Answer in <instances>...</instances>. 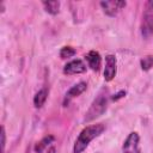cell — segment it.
<instances>
[{
  "label": "cell",
  "mask_w": 153,
  "mask_h": 153,
  "mask_svg": "<svg viewBox=\"0 0 153 153\" xmlns=\"http://www.w3.org/2000/svg\"><path fill=\"white\" fill-rule=\"evenodd\" d=\"M53 141H54V136H53V135L44 136L39 142L36 143V146H35V152H36V153H42Z\"/></svg>",
  "instance_id": "obj_11"
},
{
  "label": "cell",
  "mask_w": 153,
  "mask_h": 153,
  "mask_svg": "<svg viewBox=\"0 0 153 153\" xmlns=\"http://www.w3.org/2000/svg\"><path fill=\"white\" fill-rule=\"evenodd\" d=\"M86 87H87V84H86V82H84V81H80V82H78V84L73 85V86L67 91V93H66V96H65L63 105H67V104H68L73 98H75V97H78V96H80V94L86 90Z\"/></svg>",
  "instance_id": "obj_8"
},
{
  "label": "cell",
  "mask_w": 153,
  "mask_h": 153,
  "mask_svg": "<svg viewBox=\"0 0 153 153\" xmlns=\"http://www.w3.org/2000/svg\"><path fill=\"white\" fill-rule=\"evenodd\" d=\"M126 1H120V0H110V1H102L100 6L104 11L105 14L109 17H115L123 7H126Z\"/></svg>",
  "instance_id": "obj_5"
},
{
  "label": "cell",
  "mask_w": 153,
  "mask_h": 153,
  "mask_svg": "<svg viewBox=\"0 0 153 153\" xmlns=\"http://www.w3.org/2000/svg\"><path fill=\"white\" fill-rule=\"evenodd\" d=\"M84 72H86V65L80 59L72 60V61L67 62L65 65V67H63V73L65 74H68V75L80 74V73H84Z\"/></svg>",
  "instance_id": "obj_6"
},
{
  "label": "cell",
  "mask_w": 153,
  "mask_h": 153,
  "mask_svg": "<svg viewBox=\"0 0 153 153\" xmlns=\"http://www.w3.org/2000/svg\"><path fill=\"white\" fill-rule=\"evenodd\" d=\"M47 97H48V91H47V88H41V90H38V92H37V93L35 94V97H33V104H35V106H36V108H41V106L45 103Z\"/></svg>",
  "instance_id": "obj_10"
},
{
  "label": "cell",
  "mask_w": 153,
  "mask_h": 153,
  "mask_svg": "<svg viewBox=\"0 0 153 153\" xmlns=\"http://www.w3.org/2000/svg\"><path fill=\"white\" fill-rule=\"evenodd\" d=\"M141 33L145 38H148L153 35V0H149L145 4L141 22Z\"/></svg>",
  "instance_id": "obj_3"
},
{
  "label": "cell",
  "mask_w": 153,
  "mask_h": 153,
  "mask_svg": "<svg viewBox=\"0 0 153 153\" xmlns=\"http://www.w3.org/2000/svg\"><path fill=\"white\" fill-rule=\"evenodd\" d=\"M5 145H6V134H5V128H1V146H2V152L5 149Z\"/></svg>",
  "instance_id": "obj_15"
},
{
  "label": "cell",
  "mask_w": 153,
  "mask_h": 153,
  "mask_svg": "<svg viewBox=\"0 0 153 153\" xmlns=\"http://www.w3.org/2000/svg\"><path fill=\"white\" fill-rule=\"evenodd\" d=\"M126 94V91H120L118 93H116V94H114V97H112V100H117V99H120V98H122L123 96Z\"/></svg>",
  "instance_id": "obj_16"
},
{
  "label": "cell",
  "mask_w": 153,
  "mask_h": 153,
  "mask_svg": "<svg viewBox=\"0 0 153 153\" xmlns=\"http://www.w3.org/2000/svg\"><path fill=\"white\" fill-rule=\"evenodd\" d=\"M141 68L143 71H148L153 67V56L152 55H148V56H145L142 60H141Z\"/></svg>",
  "instance_id": "obj_14"
},
{
  "label": "cell",
  "mask_w": 153,
  "mask_h": 153,
  "mask_svg": "<svg viewBox=\"0 0 153 153\" xmlns=\"http://www.w3.org/2000/svg\"><path fill=\"white\" fill-rule=\"evenodd\" d=\"M123 153H141L140 148V136L136 131H131L124 140L122 146Z\"/></svg>",
  "instance_id": "obj_4"
},
{
  "label": "cell",
  "mask_w": 153,
  "mask_h": 153,
  "mask_svg": "<svg viewBox=\"0 0 153 153\" xmlns=\"http://www.w3.org/2000/svg\"><path fill=\"white\" fill-rule=\"evenodd\" d=\"M117 72V61L114 55H108L105 57V68H104V79L105 81H111Z\"/></svg>",
  "instance_id": "obj_7"
},
{
  "label": "cell",
  "mask_w": 153,
  "mask_h": 153,
  "mask_svg": "<svg viewBox=\"0 0 153 153\" xmlns=\"http://www.w3.org/2000/svg\"><path fill=\"white\" fill-rule=\"evenodd\" d=\"M106 105H108V97L105 96L104 92H100L97 98L93 100V103L91 104L90 109L87 110L86 115H85V121H92L97 117H99L105 110H106Z\"/></svg>",
  "instance_id": "obj_2"
},
{
  "label": "cell",
  "mask_w": 153,
  "mask_h": 153,
  "mask_svg": "<svg viewBox=\"0 0 153 153\" xmlns=\"http://www.w3.org/2000/svg\"><path fill=\"white\" fill-rule=\"evenodd\" d=\"M47 153H56V149H55L54 147H51V148H49V149H48V152H47Z\"/></svg>",
  "instance_id": "obj_17"
},
{
  "label": "cell",
  "mask_w": 153,
  "mask_h": 153,
  "mask_svg": "<svg viewBox=\"0 0 153 153\" xmlns=\"http://www.w3.org/2000/svg\"><path fill=\"white\" fill-rule=\"evenodd\" d=\"M104 130H105V126L103 123H97V124H91L85 127L80 131V134L78 135L74 142V147H73L74 153H82L87 148L90 142L93 139L98 137Z\"/></svg>",
  "instance_id": "obj_1"
},
{
  "label": "cell",
  "mask_w": 153,
  "mask_h": 153,
  "mask_svg": "<svg viewBox=\"0 0 153 153\" xmlns=\"http://www.w3.org/2000/svg\"><path fill=\"white\" fill-rule=\"evenodd\" d=\"M75 53H76L75 49L72 47H62L60 50V56H61V59H68V57L74 56Z\"/></svg>",
  "instance_id": "obj_13"
},
{
  "label": "cell",
  "mask_w": 153,
  "mask_h": 153,
  "mask_svg": "<svg viewBox=\"0 0 153 153\" xmlns=\"http://www.w3.org/2000/svg\"><path fill=\"white\" fill-rule=\"evenodd\" d=\"M85 57H86V61H87L88 67H91L92 71L98 72V71L100 69L102 57H100V55H99L98 51H96V50H91V51L87 53V55H86Z\"/></svg>",
  "instance_id": "obj_9"
},
{
  "label": "cell",
  "mask_w": 153,
  "mask_h": 153,
  "mask_svg": "<svg viewBox=\"0 0 153 153\" xmlns=\"http://www.w3.org/2000/svg\"><path fill=\"white\" fill-rule=\"evenodd\" d=\"M42 5L44 6L45 11L50 14H57L60 10V1L53 0V1H43Z\"/></svg>",
  "instance_id": "obj_12"
}]
</instances>
